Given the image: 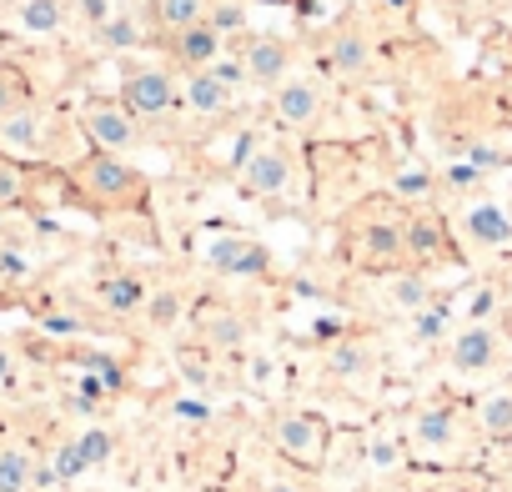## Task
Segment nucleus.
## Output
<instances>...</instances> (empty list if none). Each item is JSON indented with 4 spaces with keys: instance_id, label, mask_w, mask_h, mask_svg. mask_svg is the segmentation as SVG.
<instances>
[{
    "instance_id": "412c9836",
    "label": "nucleus",
    "mask_w": 512,
    "mask_h": 492,
    "mask_svg": "<svg viewBox=\"0 0 512 492\" xmlns=\"http://www.w3.org/2000/svg\"><path fill=\"white\" fill-rule=\"evenodd\" d=\"M402 241H407L412 257H437V252H442V226H437L432 216H417V221L402 226Z\"/></svg>"
},
{
    "instance_id": "a878e982",
    "label": "nucleus",
    "mask_w": 512,
    "mask_h": 492,
    "mask_svg": "<svg viewBox=\"0 0 512 492\" xmlns=\"http://www.w3.org/2000/svg\"><path fill=\"white\" fill-rule=\"evenodd\" d=\"M392 297H397L402 312H422V307H427V282H422V277H397V282H392Z\"/></svg>"
},
{
    "instance_id": "f257e3e1",
    "label": "nucleus",
    "mask_w": 512,
    "mask_h": 492,
    "mask_svg": "<svg viewBox=\"0 0 512 492\" xmlns=\"http://www.w3.org/2000/svg\"><path fill=\"white\" fill-rule=\"evenodd\" d=\"M76 181H81V191H86L96 206H136V201L146 196V176H141L131 161H121L116 151L86 156V161L76 166Z\"/></svg>"
},
{
    "instance_id": "ddd939ff",
    "label": "nucleus",
    "mask_w": 512,
    "mask_h": 492,
    "mask_svg": "<svg viewBox=\"0 0 512 492\" xmlns=\"http://www.w3.org/2000/svg\"><path fill=\"white\" fill-rule=\"evenodd\" d=\"M186 106H191L196 116H221V111L231 106V86H226L211 66H201V71H191V81H186Z\"/></svg>"
},
{
    "instance_id": "473e14b6",
    "label": "nucleus",
    "mask_w": 512,
    "mask_h": 492,
    "mask_svg": "<svg viewBox=\"0 0 512 492\" xmlns=\"http://www.w3.org/2000/svg\"><path fill=\"white\" fill-rule=\"evenodd\" d=\"M106 41L111 46H131V21H111L106 26Z\"/></svg>"
},
{
    "instance_id": "c85d7f7f",
    "label": "nucleus",
    "mask_w": 512,
    "mask_h": 492,
    "mask_svg": "<svg viewBox=\"0 0 512 492\" xmlns=\"http://www.w3.org/2000/svg\"><path fill=\"white\" fill-rule=\"evenodd\" d=\"M26 196V176H21V166L6 156V161H0V206H16Z\"/></svg>"
},
{
    "instance_id": "2f4dec72",
    "label": "nucleus",
    "mask_w": 512,
    "mask_h": 492,
    "mask_svg": "<svg viewBox=\"0 0 512 492\" xmlns=\"http://www.w3.org/2000/svg\"><path fill=\"white\" fill-rule=\"evenodd\" d=\"M397 191H407V196L427 191V171H402V176H397Z\"/></svg>"
},
{
    "instance_id": "f03ea898",
    "label": "nucleus",
    "mask_w": 512,
    "mask_h": 492,
    "mask_svg": "<svg viewBox=\"0 0 512 492\" xmlns=\"http://www.w3.org/2000/svg\"><path fill=\"white\" fill-rule=\"evenodd\" d=\"M81 126H86V136L96 141V151H131L136 141H141V126H136V116L121 106V101H91L86 111H81Z\"/></svg>"
},
{
    "instance_id": "1a4fd4ad",
    "label": "nucleus",
    "mask_w": 512,
    "mask_h": 492,
    "mask_svg": "<svg viewBox=\"0 0 512 492\" xmlns=\"http://www.w3.org/2000/svg\"><path fill=\"white\" fill-rule=\"evenodd\" d=\"M277 447H282L287 457H297V462H317L322 447H327V427H322L317 417L292 412V417L277 422Z\"/></svg>"
},
{
    "instance_id": "bb28decb",
    "label": "nucleus",
    "mask_w": 512,
    "mask_h": 492,
    "mask_svg": "<svg viewBox=\"0 0 512 492\" xmlns=\"http://www.w3.org/2000/svg\"><path fill=\"white\" fill-rule=\"evenodd\" d=\"M16 106H26V81H21L16 66H0V116L16 111Z\"/></svg>"
},
{
    "instance_id": "cd10ccee",
    "label": "nucleus",
    "mask_w": 512,
    "mask_h": 492,
    "mask_svg": "<svg viewBox=\"0 0 512 492\" xmlns=\"http://www.w3.org/2000/svg\"><path fill=\"white\" fill-rule=\"evenodd\" d=\"M327 367L337 372V377H357V372H367V352L362 347H332V357H327Z\"/></svg>"
},
{
    "instance_id": "4be33fe9",
    "label": "nucleus",
    "mask_w": 512,
    "mask_h": 492,
    "mask_svg": "<svg viewBox=\"0 0 512 492\" xmlns=\"http://www.w3.org/2000/svg\"><path fill=\"white\" fill-rule=\"evenodd\" d=\"M482 432H487L492 442H512V397H507V392H492V397L482 402Z\"/></svg>"
},
{
    "instance_id": "7c9ffc66",
    "label": "nucleus",
    "mask_w": 512,
    "mask_h": 492,
    "mask_svg": "<svg viewBox=\"0 0 512 492\" xmlns=\"http://www.w3.org/2000/svg\"><path fill=\"white\" fill-rule=\"evenodd\" d=\"M86 467H91V462L81 457V447H76V442H66V447L56 452V462H51V472H56V477H76V472H86Z\"/></svg>"
},
{
    "instance_id": "9b49d317",
    "label": "nucleus",
    "mask_w": 512,
    "mask_h": 492,
    "mask_svg": "<svg viewBox=\"0 0 512 492\" xmlns=\"http://www.w3.org/2000/svg\"><path fill=\"white\" fill-rule=\"evenodd\" d=\"M492 362H497V337H492L482 322H477V327H467V332L452 342V367H457V372H467V377H472V372H487Z\"/></svg>"
},
{
    "instance_id": "f3484780",
    "label": "nucleus",
    "mask_w": 512,
    "mask_h": 492,
    "mask_svg": "<svg viewBox=\"0 0 512 492\" xmlns=\"http://www.w3.org/2000/svg\"><path fill=\"white\" fill-rule=\"evenodd\" d=\"M412 432H417V442H422V447L442 452V447H452L457 422H452V412H447V407H422V412H417V422H412Z\"/></svg>"
},
{
    "instance_id": "393cba45",
    "label": "nucleus",
    "mask_w": 512,
    "mask_h": 492,
    "mask_svg": "<svg viewBox=\"0 0 512 492\" xmlns=\"http://www.w3.org/2000/svg\"><path fill=\"white\" fill-rule=\"evenodd\" d=\"M101 302H106L111 312H136V307H141V287H136V282H106V287H101Z\"/></svg>"
},
{
    "instance_id": "c756f323",
    "label": "nucleus",
    "mask_w": 512,
    "mask_h": 492,
    "mask_svg": "<svg viewBox=\"0 0 512 492\" xmlns=\"http://www.w3.org/2000/svg\"><path fill=\"white\" fill-rule=\"evenodd\" d=\"M76 447H81V457H86V462H91V467H96V462H106V457H111V437H106V432H101V427H86V432H81V437H76Z\"/></svg>"
},
{
    "instance_id": "f704fd0d",
    "label": "nucleus",
    "mask_w": 512,
    "mask_h": 492,
    "mask_svg": "<svg viewBox=\"0 0 512 492\" xmlns=\"http://www.w3.org/2000/svg\"><path fill=\"white\" fill-rule=\"evenodd\" d=\"M487 312H492V292H477L472 297V317H487Z\"/></svg>"
},
{
    "instance_id": "c9c22d12",
    "label": "nucleus",
    "mask_w": 512,
    "mask_h": 492,
    "mask_svg": "<svg viewBox=\"0 0 512 492\" xmlns=\"http://www.w3.org/2000/svg\"><path fill=\"white\" fill-rule=\"evenodd\" d=\"M417 327H422V337H437V332H442V317H437V312H432V317H422V322H417Z\"/></svg>"
},
{
    "instance_id": "6e6552de",
    "label": "nucleus",
    "mask_w": 512,
    "mask_h": 492,
    "mask_svg": "<svg viewBox=\"0 0 512 492\" xmlns=\"http://www.w3.org/2000/svg\"><path fill=\"white\" fill-rule=\"evenodd\" d=\"M322 86L317 81H302V76H287L277 86V121L282 126H312L322 116Z\"/></svg>"
},
{
    "instance_id": "2eb2a0df",
    "label": "nucleus",
    "mask_w": 512,
    "mask_h": 492,
    "mask_svg": "<svg viewBox=\"0 0 512 492\" xmlns=\"http://www.w3.org/2000/svg\"><path fill=\"white\" fill-rule=\"evenodd\" d=\"M16 21H21L26 36H56L66 26V6H61V0H21Z\"/></svg>"
},
{
    "instance_id": "4c0bfd02",
    "label": "nucleus",
    "mask_w": 512,
    "mask_h": 492,
    "mask_svg": "<svg viewBox=\"0 0 512 492\" xmlns=\"http://www.w3.org/2000/svg\"><path fill=\"white\" fill-rule=\"evenodd\" d=\"M267 492H302V487H292V482H277V487H267Z\"/></svg>"
},
{
    "instance_id": "b1692460",
    "label": "nucleus",
    "mask_w": 512,
    "mask_h": 492,
    "mask_svg": "<svg viewBox=\"0 0 512 492\" xmlns=\"http://www.w3.org/2000/svg\"><path fill=\"white\" fill-rule=\"evenodd\" d=\"M146 317H151V327H156V332H171V327L181 322V297H176V292H161V297H151Z\"/></svg>"
},
{
    "instance_id": "aec40b11",
    "label": "nucleus",
    "mask_w": 512,
    "mask_h": 492,
    "mask_svg": "<svg viewBox=\"0 0 512 492\" xmlns=\"http://www.w3.org/2000/svg\"><path fill=\"white\" fill-rule=\"evenodd\" d=\"M206 16V0H151V21L171 36V31H181V26H191V21H201Z\"/></svg>"
},
{
    "instance_id": "4468645a",
    "label": "nucleus",
    "mask_w": 512,
    "mask_h": 492,
    "mask_svg": "<svg viewBox=\"0 0 512 492\" xmlns=\"http://www.w3.org/2000/svg\"><path fill=\"white\" fill-rule=\"evenodd\" d=\"M367 61H372L367 36H362V31H337V41H332V51H327V66H332L337 76H362Z\"/></svg>"
},
{
    "instance_id": "39448f33",
    "label": "nucleus",
    "mask_w": 512,
    "mask_h": 492,
    "mask_svg": "<svg viewBox=\"0 0 512 492\" xmlns=\"http://www.w3.org/2000/svg\"><path fill=\"white\" fill-rule=\"evenodd\" d=\"M292 61H297V51L282 36H251L246 51H241L246 81H256V86H282L292 76Z\"/></svg>"
},
{
    "instance_id": "423d86ee",
    "label": "nucleus",
    "mask_w": 512,
    "mask_h": 492,
    "mask_svg": "<svg viewBox=\"0 0 512 492\" xmlns=\"http://www.w3.org/2000/svg\"><path fill=\"white\" fill-rule=\"evenodd\" d=\"M206 262L226 277H262L267 272V252L256 241H241V236H216L206 246Z\"/></svg>"
},
{
    "instance_id": "0eeeda50",
    "label": "nucleus",
    "mask_w": 512,
    "mask_h": 492,
    "mask_svg": "<svg viewBox=\"0 0 512 492\" xmlns=\"http://www.w3.org/2000/svg\"><path fill=\"white\" fill-rule=\"evenodd\" d=\"M221 31L201 16V21H191V26H181V31H171V56L181 61V66H191V71H201V66H211L216 56H221Z\"/></svg>"
},
{
    "instance_id": "5701e85b",
    "label": "nucleus",
    "mask_w": 512,
    "mask_h": 492,
    "mask_svg": "<svg viewBox=\"0 0 512 492\" xmlns=\"http://www.w3.org/2000/svg\"><path fill=\"white\" fill-rule=\"evenodd\" d=\"M206 21L221 36H241L246 31V0H206Z\"/></svg>"
},
{
    "instance_id": "72a5a7b5",
    "label": "nucleus",
    "mask_w": 512,
    "mask_h": 492,
    "mask_svg": "<svg viewBox=\"0 0 512 492\" xmlns=\"http://www.w3.org/2000/svg\"><path fill=\"white\" fill-rule=\"evenodd\" d=\"M181 372H186L196 387H206V367H196V357H191V352H181Z\"/></svg>"
},
{
    "instance_id": "7ed1b4c3",
    "label": "nucleus",
    "mask_w": 512,
    "mask_h": 492,
    "mask_svg": "<svg viewBox=\"0 0 512 492\" xmlns=\"http://www.w3.org/2000/svg\"><path fill=\"white\" fill-rule=\"evenodd\" d=\"M241 186L251 196H282L292 186V156H287V146H277V141L251 146L246 161H241Z\"/></svg>"
},
{
    "instance_id": "a211bd4d",
    "label": "nucleus",
    "mask_w": 512,
    "mask_h": 492,
    "mask_svg": "<svg viewBox=\"0 0 512 492\" xmlns=\"http://www.w3.org/2000/svg\"><path fill=\"white\" fill-rule=\"evenodd\" d=\"M362 252H367L372 262H392V257H402V252H407L402 226H392V221H372V226H362Z\"/></svg>"
},
{
    "instance_id": "6ab92c4d",
    "label": "nucleus",
    "mask_w": 512,
    "mask_h": 492,
    "mask_svg": "<svg viewBox=\"0 0 512 492\" xmlns=\"http://www.w3.org/2000/svg\"><path fill=\"white\" fill-rule=\"evenodd\" d=\"M36 482V457L26 447H0V492H26Z\"/></svg>"
},
{
    "instance_id": "f8f14e48",
    "label": "nucleus",
    "mask_w": 512,
    "mask_h": 492,
    "mask_svg": "<svg viewBox=\"0 0 512 492\" xmlns=\"http://www.w3.org/2000/svg\"><path fill=\"white\" fill-rule=\"evenodd\" d=\"M41 146V116L31 106H16L0 116V151H11V156H31Z\"/></svg>"
},
{
    "instance_id": "20e7f679",
    "label": "nucleus",
    "mask_w": 512,
    "mask_h": 492,
    "mask_svg": "<svg viewBox=\"0 0 512 492\" xmlns=\"http://www.w3.org/2000/svg\"><path fill=\"white\" fill-rule=\"evenodd\" d=\"M121 106L136 116V121H151V116H166L176 106V81L166 71H131L121 81Z\"/></svg>"
},
{
    "instance_id": "dca6fc26",
    "label": "nucleus",
    "mask_w": 512,
    "mask_h": 492,
    "mask_svg": "<svg viewBox=\"0 0 512 492\" xmlns=\"http://www.w3.org/2000/svg\"><path fill=\"white\" fill-rule=\"evenodd\" d=\"M467 231L482 241V246H507L512 241V216L502 206H472L467 211Z\"/></svg>"
},
{
    "instance_id": "9d476101",
    "label": "nucleus",
    "mask_w": 512,
    "mask_h": 492,
    "mask_svg": "<svg viewBox=\"0 0 512 492\" xmlns=\"http://www.w3.org/2000/svg\"><path fill=\"white\" fill-rule=\"evenodd\" d=\"M196 332H201V347L206 352H241L246 347V322L241 312H226V307H211L196 317Z\"/></svg>"
},
{
    "instance_id": "e433bc0d",
    "label": "nucleus",
    "mask_w": 512,
    "mask_h": 492,
    "mask_svg": "<svg viewBox=\"0 0 512 492\" xmlns=\"http://www.w3.org/2000/svg\"><path fill=\"white\" fill-rule=\"evenodd\" d=\"M6 382H11V352L0 347V387H6Z\"/></svg>"
}]
</instances>
